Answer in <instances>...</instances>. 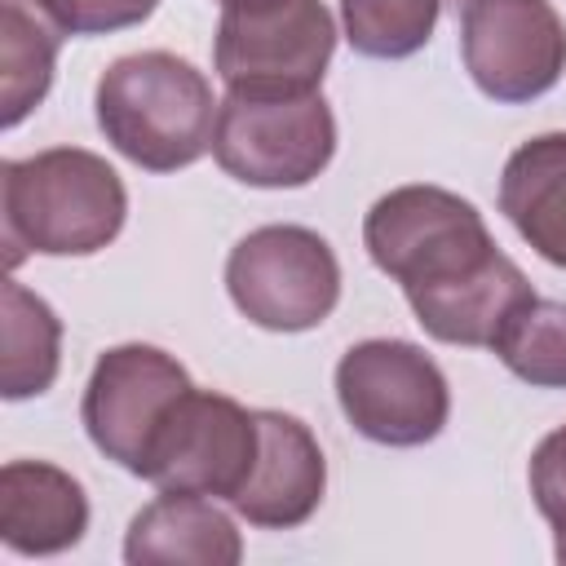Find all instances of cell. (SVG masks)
<instances>
[{
	"label": "cell",
	"mask_w": 566,
	"mask_h": 566,
	"mask_svg": "<svg viewBox=\"0 0 566 566\" xmlns=\"http://www.w3.org/2000/svg\"><path fill=\"white\" fill-rule=\"evenodd\" d=\"M256 411L226 394L190 389L159 429L142 478L159 491H190L208 500H234L256 464Z\"/></svg>",
	"instance_id": "obj_10"
},
{
	"label": "cell",
	"mask_w": 566,
	"mask_h": 566,
	"mask_svg": "<svg viewBox=\"0 0 566 566\" xmlns=\"http://www.w3.org/2000/svg\"><path fill=\"white\" fill-rule=\"evenodd\" d=\"M336 53V18L323 0L221 4L212 66L230 93H314Z\"/></svg>",
	"instance_id": "obj_5"
},
{
	"label": "cell",
	"mask_w": 566,
	"mask_h": 566,
	"mask_svg": "<svg viewBox=\"0 0 566 566\" xmlns=\"http://www.w3.org/2000/svg\"><path fill=\"white\" fill-rule=\"evenodd\" d=\"M62 31L31 0H0V97L4 128H18L49 93Z\"/></svg>",
	"instance_id": "obj_15"
},
{
	"label": "cell",
	"mask_w": 566,
	"mask_h": 566,
	"mask_svg": "<svg viewBox=\"0 0 566 566\" xmlns=\"http://www.w3.org/2000/svg\"><path fill=\"white\" fill-rule=\"evenodd\" d=\"M460 53L473 84L504 106L544 97L566 71V22L548 0H469Z\"/></svg>",
	"instance_id": "obj_9"
},
{
	"label": "cell",
	"mask_w": 566,
	"mask_h": 566,
	"mask_svg": "<svg viewBox=\"0 0 566 566\" xmlns=\"http://www.w3.org/2000/svg\"><path fill=\"white\" fill-rule=\"evenodd\" d=\"M239 557L243 539L234 517L190 491H159L124 535L128 566H239Z\"/></svg>",
	"instance_id": "obj_13"
},
{
	"label": "cell",
	"mask_w": 566,
	"mask_h": 566,
	"mask_svg": "<svg viewBox=\"0 0 566 566\" xmlns=\"http://www.w3.org/2000/svg\"><path fill=\"white\" fill-rule=\"evenodd\" d=\"M256 464L230 504L261 531H296L318 513L327 491L323 447L310 424L287 411H256Z\"/></svg>",
	"instance_id": "obj_11"
},
{
	"label": "cell",
	"mask_w": 566,
	"mask_h": 566,
	"mask_svg": "<svg viewBox=\"0 0 566 566\" xmlns=\"http://www.w3.org/2000/svg\"><path fill=\"white\" fill-rule=\"evenodd\" d=\"M226 292L265 332H310L340 301V261L310 226H261L230 248Z\"/></svg>",
	"instance_id": "obj_7"
},
{
	"label": "cell",
	"mask_w": 566,
	"mask_h": 566,
	"mask_svg": "<svg viewBox=\"0 0 566 566\" xmlns=\"http://www.w3.org/2000/svg\"><path fill=\"white\" fill-rule=\"evenodd\" d=\"M221 4H239V0H221Z\"/></svg>",
	"instance_id": "obj_22"
},
{
	"label": "cell",
	"mask_w": 566,
	"mask_h": 566,
	"mask_svg": "<svg viewBox=\"0 0 566 566\" xmlns=\"http://www.w3.org/2000/svg\"><path fill=\"white\" fill-rule=\"evenodd\" d=\"M212 155L226 177L256 190L310 186L336 155V115L314 93H226Z\"/></svg>",
	"instance_id": "obj_4"
},
{
	"label": "cell",
	"mask_w": 566,
	"mask_h": 566,
	"mask_svg": "<svg viewBox=\"0 0 566 566\" xmlns=\"http://www.w3.org/2000/svg\"><path fill=\"white\" fill-rule=\"evenodd\" d=\"M0 212L9 261H18V248L40 256H93L119 239L128 190L102 155L53 146L0 164Z\"/></svg>",
	"instance_id": "obj_2"
},
{
	"label": "cell",
	"mask_w": 566,
	"mask_h": 566,
	"mask_svg": "<svg viewBox=\"0 0 566 566\" xmlns=\"http://www.w3.org/2000/svg\"><path fill=\"white\" fill-rule=\"evenodd\" d=\"M447 4H455V9H464V4H469V0H447Z\"/></svg>",
	"instance_id": "obj_21"
},
{
	"label": "cell",
	"mask_w": 566,
	"mask_h": 566,
	"mask_svg": "<svg viewBox=\"0 0 566 566\" xmlns=\"http://www.w3.org/2000/svg\"><path fill=\"white\" fill-rule=\"evenodd\" d=\"M500 212L548 265L566 270V133H539L504 159Z\"/></svg>",
	"instance_id": "obj_14"
},
{
	"label": "cell",
	"mask_w": 566,
	"mask_h": 566,
	"mask_svg": "<svg viewBox=\"0 0 566 566\" xmlns=\"http://www.w3.org/2000/svg\"><path fill=\"white\" fill-rule=\"evenodd\" d=\"M336 402L349 429L380 447H424L451 416L442 367L398 336H371L340 354Z\"/></svg>",
	"instance_id": "obj_6"
},
{
	"label": "cell",
	"mask_w": 566,
	"mask_h": 566,
	"mask_svg": "<svg viewBox=\"0 0 566 566\" xmlns=\"http://www.w3.org/2000/svg\"><path fill=\"white\" fill-rule=\"evenodd\" d=\"M88 495L75 473L49 460H9L0 469V539L22 557H53L84 539Z\"/></svg>",
	"instance_id": "obj_12"
},
{
	"label": "cell",
	"mask_w": 566,
	"mask_h": 566,
	"mask_svg": "<svg viewBox=\"0 0 566 566\" xmlns=\"http://www.w3.org/2000/svg\"><path fill=\"white\" fill-rule=\"evenodd\" d=\"M491 349L517 380L535 389H566V301L526 296L504 318Z\"/></svg>",
	"instance_id": "obj_17"
},
{
	"label": "cell",
	"mask_w": 566,
	"mask_h": 566,
	"mask_svg": "<svg viewBox=\"0 0 566 566\" xmlns=\"http://www.w3.org/2000/svg\"><path fill=\"white\" fill-rule=\"evenodd\" d=\"M363 248L389 274L416 323L442 345H486L535 296L517 261L500 252L482 212L442 186H398L363 217Z\"/></svg>",
	"instance_id": "obj_1"
},
{
	"label": "cell",
	"mask_w": 566,
	"mask_h": 566,
	"mask_svg": "<svg viewBox=\"0 0 566 566\" xmlns=\"http://www.w3.org/2000/svg\"><path fill=\"white\" fill-rule=\"evenodd\" d=\"M526 482H531V500L539 517L553 531V557L566 566V424L539 438V447L531 451Z\"/></svg>",
	"instance_id": "obj_19"
},
{
	"label": "cell",
	"mask_w": 566,
	"mask_h": 566,
	"mask_svg": "<svg viewBox=\"0 0 566 566\" xmlns=\"http://www.w3.org/2000/svg\"><path fill=\"white\" fill-rule=\"evenodd\" d=\"M447 0H340V27L354 53L398 62L433 40Z\"/></svg>",
	"instance_id": "obj_18"
},
{
	"label": "cell",
	"mask_w": 566,
	"mask_h": 566,
	"mask_svg": "<svg viewBox=\"0 0 566 566\" xmlns=\"http://www.w3.org/2000/svg\"><path fill=\"white\" fill-rule=\"evenodd\" d=\"M62 35H111L142 27L159 0H31Z\"/></svg>",
	"instance_id": "obj_20"
},
{
	"label": "cell",
	"mask_w": 566,
	"mask_h": 566,
	"mask_svg": "<svg viewBox=\"0 0 566 566\" xmlns=\"http://www.w3.org/2000/svg\"><path fill=\"white\" fill-rule=\"evenodd\" d=\"M190 389H195L190 371L168 349L146 345V340L111 345L93 363V376L80 398L84 433L106 460L142 478L159 429L168 424L172 407Z\"/></svg>",
	"instance_id": "obj_8"
},
{
	"label": "cell",
	"mask_w": 566,
	"mask_h": 566,
	"mask_svg": "<svg viewBox=\"0 0 566 566\" xmlns=\"http://www.w3.org/2000/svg\"><path fill=\"white\" fill-rule=\"evenodd\" d=\"M106 142L146 172L190 168L212 150L217 106L208 75L164 49L115 57L93 93Z\"/></svg>",
	"instance_id": "obj_3"
},
{
	"label": "cell",
	"mask_w": 566,
	"mask_h": 566,
	"mask_svg": "<svg viewBox=\"0 0 566 566\" xmlns=\"http://www.w3.org/2000/svg\"><path fill=\"white\" fill-rule=\"evenodd\" d=\"M62 367V318L44 296L4 279V367L0 394L9 402L35 398L57 380Z\"/></svg>",
	"instance_id": "obj_16"
}]
</instances>
